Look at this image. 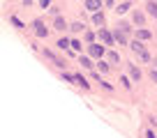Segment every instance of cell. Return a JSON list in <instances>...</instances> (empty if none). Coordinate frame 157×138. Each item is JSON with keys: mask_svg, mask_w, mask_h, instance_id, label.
I'll list each match as a JSON object with an SVG mask.
<instances>
[{"mask_svg": "<svg viewBox=\"0 0 157 138\" xmlns=\"http://www.w3.org/2000/svg\"><path fill=\"white\" fill-rule=\"evenodd\" d=\"M56 28H58V30H69V28H67V23H65V19H63V16H58V19H56Z\"/></svg>", "mask_w": 157, "mask_h": 138, "instance_id": "13", "label": "cell"}, {"mask_svg": "<svg viewBox=\"0 0 157 138\" xmlns=\"http://www.w3.org/2000/svg\"><path fill=\"white\" fill-rule=\"evenodd\" d=\"M86 9H90L95 14V12L102 9V0H86Z\"/></svg>", "mask_w": 157, "mask_h": 138, "instance_id": "6", "label": "cell"}, {"mask_svg": "<svg viewBox=\"0 0 157 138\" xmlns=\"http://www.w3.org/2000/svg\"><path fill=\"white\" fill-rule=\"evenodd\" d=\"M97 37H99V39H102L106 46H111L113 42H116V39H113V34L109 32V30H99V32H97Z\"/></svg>", "mask_w": 157, "mask_h": 138, "instance_id": "5", "label": "cell"}, {"mask_svg": "<svg viewBox=\"0 0 157 138\" xmlns=\"http://www.w3.org/2000/svg\"><path fill=\"white\" fill-rule=\"evenodd\" d=\"M69 44H72V42H69V39H65V37L58 42V46H60V49H69Z\"/></svg>", "mask_w": 157, "mask_h": 138, "instance_id": "20", "label": "cell"}, {"mask_svg": "<svg viewBox=\"0 0 157 138\" xmlns=\"http://www.w3.org/2000/svg\"><path fill=\"white\" fill-rule=\"evenodd\" d=\"M106 60H109V62H111V64H118V62H120V55H118L116 51H111V53L106 55Z\"/></svg>", "mask_w": 157, "mask_h": 138, "instance_id": "12", "label": "cell"}, {"mask_svg": "<svg viewBox=\"0 0 157 138\" xmlns=\"http://www.w3.org/2000/svg\"><path fill=\"white\" fill-rule=\"evenodd\" d=\"M93 23L95 25H104V14H102V12H95V14H93Z\"/></svg>", "mask_w": 157, "mask_h": 138, "instance_id": "11", "label": "cell"}, {"mask_svg": "<svg viewBox=\"0 0 157 138\" xmlns=\"http://www.w3.org/2000/svg\"><path fill=\"white\" fill-rule=\"evenodd\" d=\"M129 49H132V51H136V53H139V58H141L143 60V62H150V53H148V51H146V46H143L141 44V39H134V42H129Z\"/></svg>", "mask_w": 157, "mask_h": 138, "instance_id": "1", "label": "cell"}, {"mask_svg": "<svg viewBox=\"0 0 157 138\" xmlns=\"http://www.w3.org/2000/svg\"><path fill=\"white\" fill-rule=\"evenodd\" d=\"M69 30H74V32H81V30H83V23H78V21H76V23L69 25Z\"/></svg>", "mask_w": 157, "mask_h": 138, "instance_id": "18", "label": "cell"}, {"mask_svg": "<svg viewBox=\"0 0 157 138\" xmlns=\"http://www.w3.org/2000/svg\"><path fill=\"white\" fill-rule=\"evenodd\" d=\"M74 83H76V85H81V88H83V90H88V88H90V85H88V81H86L83 76H78V74L74 76Z\"/></svg>", "mask_w": 157, "mask_h": 138, "instance_id": "9", "label": "cell"}, {"mask_svg": "<svg viewBox=\"0 0 157 138\" xmlns=\"http://www.w3.org/2000/svg\"><path fill=\"white\" fill-rule=\"evenodd\" d=\"M136 39H141V42L152 39V32H150V30H146V28H136Z\"/></svg>", "mask_w": 157, "mask_h": 138, "instance_id": "7", "label": "cell"}, {"mask_svg": "<svg viewBox=\"0 0 157 138\" xmlns=\"http://www.w3.org/2000/svg\"><path fill=\"white\" fill-rule=\"evenodd\" d=\"M146 9H148V14H150L152 19H157V2H155V0H148V2H146Z\"/></svg>", "mask_w": 157, "mask_h": 138, "instance_id": "8", "label": "cell"}, {"mask_svg": "<svg viewBox=\"0 0 157 138\" xmlns=\"http://www.w3.org/2000/svg\"><path fill=\"white\" fill-rule=\"evenodd\" d=\"M86 39H88L90 44H93V42H95V32H88V34H86Z\"/></svg>", "mask_w": 157, "mask_h": 138, "instance_id": "23", "label": "cell"}, {"mask_svg": "<svg viewBox=\"0 0 157 138\" xmlns=\"http://www.w3.org/2000/svg\"><path fill=\"white\" fill-rule=\"evenodd\" d=\"M129 7H132V2H123V5L118 7V9H116V12H118V14H125V12H127V9H129Z\"/></svg>", "mask_w": 157, "mask_h": 138, "instance_id": "16", "label": "cell"}, {"mask_svg": "<svg viewBox=\"0 0 157 138\" xmlns=\"http://www.w3.org/2000/svg\"><path fill=\"white\" fill-rule=\"evenodd\" d=\"M150 81H152V83H157V69H150Z\"/></svg>", "mask_w": 157, "mask_h": 138, "instance_id": "22", "label": "cell"}, {"mask_svg": "<svg viewBox=\"0 0 157 138\" xmlns=\"http://www.w3.org/2000/svg\"><path fill=\"white\" fill-rule=\"evenodd\" d=\"M12 23H14L16 28H23V23H21V19H16V16H12Z\"/></svg>", "mask_w": 157, "mask_h": 138, "instance_id": "21", "label": "cell"}, {"mask_svg": "<svg viewBox=\"0 0 157 138\" xmlns=\"http://www.w3.org/2000/svg\"><path fill=\"white\" fill-rule=\"evenodd\" d=\"M109 64H111L109 60H99V62H97V69H99V71H109Z\"/></svg>", "mask_w": 157, "mask_h": 138, "instance_id": "14", "label": "cell"}, {"mask_svg": "<svg viewBox=\"0 0 157 138\" xmlns=\"http://www.w3.org/2000/svg\"><path fill=\"white\" fill-rule=\"evenodd\" d=\"M127 25H120V30L118 32H113V39L118 42V44H127V37H125V32H127Z\"/></svg>", "mask_w": 157, "mask_h": 138, "instance_id": "4", "label": "cell"}, {"mask_svg": "<svg viewBox=\"0 0 157 138\" xmlns=\"http://www.w3.org/2000/svg\"><path fill=\"white\" fill-rule=\"evenodd\" d=\"M129 76H132L134 81H141V71H139V67H134V64H129Z\"/></svg>", "mask_w": 157, "mask_h": 138, "instance_id": "10", "label": "cell"}, {"mask_svg": "<svg viewBox=\"0 0 157 138\" xmlns=\"http://www.w3.org/2000/svg\"><path fill=\"white\" fill-rule=\"evenodd\" d=\"M81 46H83L81 42H78V39H74L72 44H69V49H72V51H76V53H78V51H81Z\"/></svg>", "mask_w": 157, "mask_h": 138, "instance_id": "17", "label": "cell"}, {"mask_svg": "<svg viewBox=\"0 0 157 138\" xmlns=\"http://www.w3.org/2000/svg\"><path fill=\"white\" fill-rule=\"evenodd\" d=\"M146 138H157V133H152V131H146Z\"/></svg>", "mask_w": 157, "mask_h": 138, "instance_id": "25", "label": "cell"}, {"mask_svg": "<svg viewBox=\"0 0 157 138\" xmlns=\"http://www.w3.org/2000/svg\"><path fill=\"white\" fill-rule=\"evenodd\" d=\"M33 28H35V34H37V37H46V34H49V28H46V25L42 23L39 19L33 23Z\"/></svg>", "mask_w": 157, "mask_h": 138, "instance_id": "3", "label": "cell"}, {"mask_svg": "<svg viewBox=\"0 0 157 138\" xmlns=\"http://www.w3.org/2000/svg\"><path fill=\"white\" fill-rule=\"evenodd\" d=\"M78 64H83V67H93V62H90V58H78Z\"/></svg>", "mask_w": 157, "mask_h": 138, "instance_id": "19", "label": "cell"}, {"mask_svg": "<svg viewBox=\"0 0 157 138\" xmlns=\"http://www.w3.org/2000/svg\"><path fill=\"white\" fill-rule=\"evenodd\" d=\"M39 7H49V0H39Z\"/></svg>", "mask_w": 157, "mask_h": 138, "instance_id": "24", "label": "cell"}, {"mask_svg": "<svg viewBox=\"0 0 157 138\" xmlns=\"http://www.w3.org/2000/svg\"><path fill=\"white\" fill-rule=\"evenodd\" d=\"M88 53H90V58H104V53H106V49L104 46H99V44H90L88 46Z\"/></svg>", "mask_w": 157, "mask_h": 138, "instance_id": "2", "label": "cell"}, {"mask_svg": "<svg viewBox=\"0 0 157 138\" xmlns=\"http://www.w3.org/2000/svg\"><path fill=\"white\" fill-rule=\"evenodd\" d=\"M134 23H136L139 28L143 25V14H141V12H134Z\"/></svg>", "mask_w": 157, "mask_h": 138, "instance_id": "15", "label": "cell"}]
</instances>
